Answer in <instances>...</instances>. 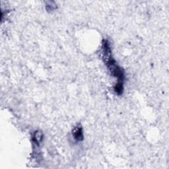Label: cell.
Here are the masks:
<instances>
[{
  "label": "cell",
  "mask_w": 169,
  "mask_h": 169,
  "mask_svg": "<svg viewBox=\"0 0 169 169\" xmlns=\"http://www.w3.org/2000/svg\"><path fill=\"white\" fill-rule=\"evenodd\" d=\"M56 8V5L54 4V2L53 1H50L48 2V5H47V9L48 10H50V11H53Z\"/></svg>",
  "instance_id": "obj_5"
},
{
  "label": "cell",
  "mask_w": 169,
  "mask_h": 169,
  "mask_svg": "<svg viewBox=\"0 0 169 169\" xmlns=\"http://www.w3.org/2000/svg\"><path fill=\"white\" fill-rule=\"evenodd\" d=\"M123 83L122 82H118L117 84H116L114 87V90L115 92L118 93V95H121L123 93Z\"/></svg>",
  "instance_id": "obj_4"
},
{
  "label": "cell",
  "mask_w": 169,
  "mask_h": 169,
  "mask_svg": "<svg viewBox=\"0 0 169 169\" xmlns=\"http://www.w3.org/2000/svg\"><path fill=\"white\" fill-rule=\"evenodd\" d=\"M73 136L74 139L80 142L83 139V129L81 126H76L73 130Z\"/></svg>",
  "instance_id": "obj_2"
},
{
  "label": "cell",
  "mask_w": 169,
  "mask_h": 169,
  "mask_svg": "<svg viewBox=\"0 0 169 169\" xmlns=\"http://www.w3.org/2000/svg\"><path fill=\"white\" fill-rule=\"evenodd\" d=\"M106 64L107 65L111 75L117 78L118 82L123 83V80L124 77V71L122 70V68L119 67L116 64V62L112 59V58L110 59H109V60L106 62Z\"/></svg>",
  "instance_id": "obj_1"
},
{
  "label": "cell",
  "mask_w": 169,
  "mask_h": 169,
  "mask_svg": "<svg viewBox=\"0 0 169 169\" xmlns=\"http://www.w3.org/2000/svg\"><path fill=\"white\" fill-rule=\"evenodd\" d=\"M43 139V134L40 131H36L34 133L33 136V142L36 143L37 145H39V144L42 142V141Z\"/></svg>",
  "instance_id": "obj_3"
}]
</instances>
